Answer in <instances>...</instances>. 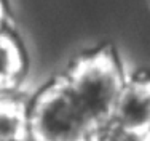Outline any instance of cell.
Listing matches in <instances>:
<instances>
[{"label":"cell","instance_id":"obj_4","mask_svg":"<svg viewBox=\"0 0 150 141\" xmlns=\"http://www.w3.org/2000/svg\"><path fill=\"white\" fill-rule=\"evenodd\" d=\"M30 72V53L24 37L10 27L0 32V96L24 92Z\"/></svg>","mask_w":150,"mask_h":141},{"label":"cell","instance_id":"obj_2","mask_svg":"<svg viewBox=\"0 0 150 141\" xmlns=\"http://www.w3.org/2000/svg\"><path fill=\"white\" fill-rule=\"evenodd\" d=\"M29 128L30 141H90L102 127L59 71L29 96Z\"/></svg>","mask_w":150,"mask_h":141},{"label":"cell","instance_id":"obj_8","mask_svg":"<svg viewBox=\"0 0 150 141\" xmlns=\"http://www.w3.org/2000/svg\"><path fill=\"white\" fill-rule=\"evenodd\" d=\"M142 141H150V132H149L147 135L144 136V138H142Z\"/></svg>","mask_w":150,"mask_h":141},{"label":"cell","instance_id":"obj_6","mask_svg":"<svg viewBox=\"0 0 150 141\" xmlns=\"http://www.w3.org/2000/svg\"><path fill=\"white\" fill-rule=\"evenodd\" d=\"M90 141H142V138H137L134 135L123 132L121 128H118L110 122L109 125L99 128L90 138Z\"/></svg>","mask_w":150,"mask_h":141},{"label":"cell","instance_id":"obj_7","mask_svg":"<svg viewBox=\"0 0 150 141\" xmlns=\"http://www.w3.org/2000/svg\"><path fill=\"white\" fill-rule=\"evenodd\" d=\"M13 10L10 0H0V32L13 27Z\"/></svg>","mask_w":150,"mask_h":141},{"label":"cell","instance_id":"obj_1","mask_svg":"<svg viewBox=\"0 0 150 141\" xmlns=\"http://www.w3.org/2000/svg\"><path fill=\"white\" fill-rule=\"evenodd\" d=\"M61 72L94 120L101 127L109 125L129 74L118 47L101 42L83 48L67 59Z\"/></svg>","mask_w":150,"mask_h":141},{"label":"cell","instance_id":"obj_5","mask_svg":"<svg viewBox=\"0 0 150 141\" xmlns=\"http://www.w3.org/2000/svg\"><path fill=\"white\" fill-rule=\"evenodd\" d=\"M29 96L24 92L0 96V141H30Z\"/></svg>","mask_w":150,"mask_h":141},{"label":"cell","instance_id":"obj_3","mask_svg":"<svg viewBox=\"0 0 150 141\" xmlns=\"http://www.w3.org/2000/svg\"><path fill=\"white\" fill-rule=\"evenodd\" d=\"M112 124L137 138L150 132V67L129 69L113 109Z\"/></svg>","mask_w":150,"mask_h":141}]
</instances>
